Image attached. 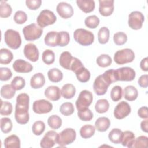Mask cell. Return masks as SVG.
Segmentation results:
<instances>
[{"label": "cell", "mask_w": 148, "mask_h": 148, "mask_svg": "<svg viewBox=\"0 0 148 148\" xmlns=\"http://www.w3.org/2000/svg\"><path fill=\"white\" fill-rule=\"evenodd\" d=\"M29 97L27 94L21 93L17 95L14 112V117L17 123L25 124L29 121Z\"/></svg>", "instance_id": "obj_1"}, {"label": "cell", "mask_w": 148, "mask_h": 148, "mask_svg": "<svg viewBox=\"0 0 148 148\" xmlns=\"http://www.w3.org/2000/svg\"><path fill=\"white\" fill-rule=\"evenodd\" d=\"M75 40L82 46H89L92 44L94 40V34L83 28H78L73 32Z\"/></svg>", "instance_id": "obj_2"}, {"label": "cell", "mask_w": 148, "mask_h": 148, "mask_svg": "<svg viewBox=\"0 0 148 148\" xmlns=\"http://www.w3.org/2000/svg\"><path fill=\"white\" fill-rule=\"evenodd\" d=\"M4 39L6 45L13 50L18 49L21 45V38L19 32L12 29L5 31Z\"/></svg>", "instance_id": "obj_3"}, {"label": "cell", "mask_w": 148, "mask_h": 148, "mask_svg": "<svg viewBox=\"0 0 148 148\" xmlns=\"http://www.w3.org/2000/svg\"><path fill=\"white\" fill-rule=\"evenodd\" d=\"M23 33L26 40L33 41L40 38L43 34V29L35 23H32L23 28Z\"/></svg>", "instance_id": "obj_4"}, {"label": "cell", "mask_w": 148, "mask_h": 148, "mask_svg": "<svg viewBox=\"0 0 148 148\" xmlns=\"http://www.w3.org/2000/svg\"><path fill=\"white\" fill-rule=\"evenodd\" d=\"M114 62L119 65H123L132 62L135 59V53L129 48L117 50L113 57Z\"/></svg>", "instance_id": "obj_5"}, {"label": "cell", "mask_w": 148, "mask_h": 148, "mask_svg": "<svg viewBox=\"0 0 148 148\" xmlns=\"http://www.w3.org/2000/svg\"><path fill=\"white\" fill-rule=\"evenodd\" d=\"M76 132L71 128H67L58 134L57 144L60 147H65L72 143L76 139Z\"/></svg>", "instance_id": "obj_6"}, {"label": "cell", "mask_w": 148, "mask_h": 148, "mask_svg": "<svg viewBox=\"0 0 148 148\" xmlns=\"http://www.w3.org/2000/svg\"><path fill=\"white\" fill-rule=\"evenodd\" d=\"M57 17L54 13L48 9L42 10L36 18L38 25L41 28H44L56 23Z\"/></svg>", "instance_id": "obj_7"}, {"label": "cell", "mask_w": 148, "mask_h": 148, "mask_svg": "<svg viewBox=\"0 0 148 148\" xmlns=\"http://www.w3.org/2000/svg\"><path fill=\"white\" fill-rule=\"evenodd\" d=\"M92 94L90 91L86 90H82L80 92L75 102L76 107L77 110L88 108L90 105L92 103Z\"/></svg>", "instance_id": "obj_8"}, {"label": "cell", "mask_w": 148, "mask_h": 148, "mask_svg": "<svg viewBox=\"0 0 148 148\" xmlns=\"http://www.w3.org/2000/svg\"><path fill=\"white\" fill-rule=\"evenodd\" d=\"M144 20L145 17L139 11H133L128 15V25L132 29H140L142 27Z\"/></svg>", "instance_id": "obj_9"}, {"label": "cell", "mask_w": 148, "mask_h": 148, "mask_svg": "<svg viewBox=\"0 0 148 148\" xmlns=\"http://www.w3.org/2000/svg\"><path fill=\"white\" fill-rule=\"evenodd\" d=\"M116 73L117 81H132L136 76L135 71L130 67L125 66L116 69Z\"/></svg>", "instance_id": "obj_10"}, {"label": "cell", "mask_w": 148, "mask_h": 148, "mask_svg": "<svg viewBox=\"0 0 148 148\" xmlns=\"http://www.w3.org/2000/svg\"><path fill=\"white\" fill-rule=\"evenodd\" d=\"M32 109L34 113L39 114L48 113L53 109V104L47 100L42 99L34 102Z\"/></svg>", "instance_id": "obj_11"}, {"label": "cell", "mask_w": 148, "mask_h": 148, "mask_svg": "<svg viewBox=\"0 0 148 148\" xmlns=\"http://www.w3.org/2000/svg\"><path fill=\"white\" fill-rule=\"evenodd\" d=\"M131 111L130 105L128 102L122 101L120 102L114 109V116L118 120L123 119L128 116Z\"/></svg>", "instance_id": "obj_12"}, {"label": "cell", "mask_w": 148, "mask_h": 148, "mask_svg": "<svg viewBox=\"0 0 148 148\" xmlns=\"http://www.w3.org/2000/svg\"><path fill=\"white\" fill-rule=\"evenodd\" d=\"M58 134V133L53 130L47 131L40 140V147L42 148L53 147L57 143Z\"/></svg>", "instance_id": "obj_13"}, {"label": "cell", "mask_w": 148, "mask_h": 148, "mask_svg": "<svg viewBox=\"0 0 148 148\" xmlns=\"http://www.w3.org/2000/svg\"><path fill=\"white\" fill-rule=\"evenodd\" d=\"M24 54L25 57L32 62H36L39 60V52L36 46L32 43L25 45L24 48Z\"/></svg>", "instance_id": "obj_14"}, {"label": "cell", "mask_w": 148, "mask_h": 148, "mask_svg": "<svg viewBox=\"0 0 148 148\" xmlns=\"http://www.w3.org/2000/svg\"><path fill=\"white\" fill-rule=\"evenodd\" d=\"M56 10L58 15L64 19L71 17L73 14V9L71 5L65 2H61L58 3Z\"/></svg>", "instance_id": "obj_15"}, {"label": "cell", "mask_w": 148, "mask_h": 148, "mask_svg": "<svg viewBox=\"0 0 148 148\" xmlns=\"http://www.w3.org/2000/svg\"><path fill=\"white\" fill-rule=\"evenodd\" d=\"M109 86L101 75L95 78L93 83V89L97 95H103L107 92Z\"/></svg>", "instance_id": "obj_16"}, {"label": "cell", "mask_w": 148, "mask_h": 148, "mask_svg": "<svg viewBox=\"0 0 148 148\" xmlns=\"http://www.w3.org/2000/svg\"><path fill=\"white\" fill-rule=\"evenodd\" d=\"M114 2L113 0H99V13L105 17L110 16L114 11Z\"/></svg>", "instance_id": "obj_17"}, {"label": "cell", "mask_w": 148, "mask_h": 148, "mask_svg": "<svg viewBox=\"0 0 148 148\" xmlns=\"http://www.w3.org/2000/svg\"><path fill=\"white\" fill-rule=\"evenodd\" d=\"M12 67L14 71L18 73H29L33 69L31 64L22 59L16 60L13 62Z\"/></svg>", "instance_id": "obj_18"}, {"label": "cell", "mask_w": 148, "mask_h": 148, "mask_svg": "<svg viewBox=\"0 0 148 148\" xmlns=\"http://www.w3.org/2000/svg\"><path fill=\"white\" fill-rule=\"evenodd\" d=\"M45 96L50 101H56L60 99L61 93L60 88L56 86H50L45 90Z\"/></svg>", "instance_id": "obj_19"}, {"label": "cell", "mask_w": 148, "mask_h": 148, "mask_svg": "<svg viewBox=\"0 0 148 148\" xmlns=\"http://www.w3.org/2000/svg\"><path fill=\"white\" fill-rule=\"evenodd\" d=\"M74 58L75 57H73L69 51H64L60 56L59 64L63 68L70 70Z\"/></svg>", "instance_id": "obj_20"}, {"label": "cell", "mask_w": 148, "mask_h": 148, "mask_svg": "<svg viewBox=\"0 0 148 148\" xmlns=\"http://www.w3.org/2000/svg\"><path fill=\"white\" fill-rule=\"evenodd\" d=\"M45 84V78L43 73H36L31 78L30 86L34 89H38L42 87Z\"/></svg>", "instance_id": "obj_21"}, {"label": "cell", "mask_w": 148, "mask_h": 148, "mask_svg": "<svg viewBox=\"0 0 148 148\" xmlns=\"http://www.w3.org/2000/svg\"><path fill=\"white\" fill-rule=\"evenodd\" d=\"M76 3L79 9L86 13H90L95 9V2L93 0H77Z\"/></svg>", "instance_id": "obj_22"}, {"label": "cell", "mask_w": 148, "mask_h": 148, "mask_svg": "<svg viewBox=\"0 0 148 148\" xmlns=\"http://www.w3.org/2000/svg\"><path fill=\"white\" fill-rule=\"evenodd\" d=\"M58 32L50 31L45 35L44 42L47 46L56 47L58 45Z\"/></svg>", "instance_id": "obj_23"}, {"label": "cell", "mask_w": 148, "mask_h": 148, "mask_svg": "<svg viewBox=\"0 0 148 148\" xmlns=\"http://www.w3.org/2000/svg\"><path fill=\"white\" fill-rule=\"evenodd\" d=\"M124 98L128 101H134L138 98V90L133 86L130 85L125 87L123 91Z\"/></svg>", "instance_id": "obj_24"}, {"label": "cell", "mask_w": 148, "mask_h": 148, "mask_svg": "<svg viewBox=\"0 0 148 148\" xmlns=\"http://www.w3.org/2000/svg\"><path fill=\"white\" fill-rule=\"evenodd\" d=\"M110 125V120L106 117H100L95 122V128L99 132H105L108 130Z\"/></svg>", "instance_id": "obj_25"}, {"label": "cell", "mask_w": 148, "mask_h": 148, "mask_svg": "<svg viewBox=\"0 0 148 148\" xmlns=\"http://www.w3.org/2000/svg\"><path fill=\"white\" fill-rule=\"evenodd\" d=\"M61 93L64 98L68 99H71L76 94L75 87L71 83L65 84L61 88Z\"/></svg>", "instance_id": "obj_26"}, {"label": "cell", "mask_w": 148, "mask_h": 148, "mask_svg": "<svg viewBox=\"0 0 148 148\" xmlns=\"http://www.w3.org/2000/svg\"><path fill=\"white\" fill-rule=\"evenodd\" d=\"M4 146L6 148H20V140L16 135H11L4 140Z\"/></svg>", "instance_id": "obj_27"}, {"label": "cell", "mask_w": 148, "mask_h": 148, "mask_svg": "<svg viewBox=\"0 0 148 148\" xmlns=\"http://www.w3.org/2000/svg\"><path fill=\"white\" fill-rule=\"evenodd\" d=\"M123 135V132L119 128H113L109 132L108 138L111 142L114 144H119L121 143Z\"/></svg>", "instance_id": "obj_28"}, {"label": "cell", "mask_w": 148, "mask_h": 148, "mask_svg": "<svg viewBox=\"0 0 148 148\" xmlns=\"http://www.w3.org/2000/svg\"><path fill=\"white\" fill-rule=\"evenodd\" d=\"M47 76L50 81L53 83H58L62 80L63 78V73L58 68L50 69L47 72Z\"/></svg>", "instance_id": "obj_29"}, {"label": "cell", "mask_w": 148, "mask_h": 148, "mask_svg": "<svg viewBox=\"0 0 148 148\" xmlns=\"http://www.w3.org/2000/svg\"><path fill=\"white\" fill-rule=\"evenodd\" d=\"M95 132V128L91 124H86L80 129V135L83 139H88L92 137Z\"/></svg>", "instance_id": "obj_30"}, {"label": "cell", "mask_w": 148, "mask_h": 148, "mask_svg": "<svg viewBox=\"0 0 148 148\" xmlns=\"http://www.w3.org/2000/svg\"><path fill=\"white\" fill-rule=\"evenodd\" d=\"M13 58V54L10 50L6 48L0 50V63L1 64H9Z\"/></svg>", "instance_id": "obj_31"}, {"label": "cell", "mask_w": 148, "mask_h": 148, "mask_svg": "<svg viewBox=\"0 0 148 148\" xmlns=\"http://www.w3.org/2000/svg\"><path fill=\"white\" fill-rule=\"evenodd\" d=\"M77 79L81 83L87 82L91 77L90 72L84 66L80 68L75 72Z\"/></svg>", "instance_id": "obj_32"}, {"label": "cell", "mask_w": 148, "mask_h": 148, "mask_svg": "<svg viewBox=\"0 0 148 148\" xmlns=\"http://www.w3.org/2000/svg\"><path fill=\"white\" fill-rule=\"evenodd\" d=\"M16 94V90L11 84H5L1 88V96L3 98L12 99Z\"/></svg>", "instance_id": "obj_33"}, {"label": "cell", "mask_w": 148, "mask_h": 148, "mask_svg": "<svg viewBox=\"0 0 148 148\" xmlns=\"http://www.w3.org/2000/svg\"><path fill=\"white\" fill-rule=\"evenodd\" d=\"M110 31L106 27H101L98 32V40L101 44L106 43L109 39Z\"/></svg>", "instance_id": "obj_34"}, {"label": "cell", "mask_w": 148, "mask_h": 148, "mask_svg": "<svg viewBox=\"0 0 148 148\" xmlns=\"http://www.w3.org/2000/svg\"><path fill=\"white\" fill-rule=\"evenodd\" d=\"M109 108V103L106 99H98L95 105V109L98 113L101 114L106 113Z\"/></svg>", "instance_id": "obj_35"}, {"label": "cell", "mask_w": 148, "mask_h": 148, "mask_svg": "<svg viewBox=\"0 0 148 148\" xmlns=\"http://www.w3.org/2000/svg\"><path fill=\"white\" fill-rule=\"evenodd\" d=\"M135 138L134 134L130 131L123 132V135L121 143L123 146H127L130 148V146Z\"/></svg>", "instance_id": "obj_36"}, {"label": "cell", "mask_w": 148, "mask_h": 148, "mask_svg": "<svg viewBox=\"0 0 148 148\" xmlns=\"http://www.w3.org/2000/svg\"><path fill=\"white\" fill-rule=\"evenodd\" d=\"M96 62L99 66L102 68H105L111 65L112 62V60L110 56L108 54H103L97 57L96 60Z\"/></svg>", "instance_id": "obj_37"}, {"label": "cell", "mask_w": 148, "mask_h": 148, "mask_svg": "<svg viewBox=\"0 0 148 148\" xmlns=\"http://www.w3.org/2000/svg\"><path fill=\"white\" fill-rule=\"evenodd\" d=\"M102 76L105 82L109 85L117 82L116 69H110L107 70L102 75Z\"/></svg>", "instance_id": "obj_38"}, {"label": "cell", "mask_w": 148, "mask_h": 148, "mask_svg": "<svg viewBox=\"0 0 148 148\" xmlns=\"http://www.w3.org/2000/svg\"><path fill=\"white\" fill-rule=\"evenodd\" d=\"M148 138L146 136H139L136 138H135L134 140L132 143L130 148H146L147 147Z\"/></svg>", "instance_id": "obj_39"}, {"label": "cell", "mask_w": 148, "mask_h": 148, "mask_svg": "<svg viewBox=\"0 0 148 148\" xmlns=\"http://www.w3.org/2000/svg\"><path fill=\"white\" fill-rule=\"evenodd\" d=\"M49 126L53 130H57L61 127L62 119L57 115H51L47 119Z\"/></svg>", "instance_id": "obj_40"}, {"label": "cell", "mask_w": 148, "mask_h": 148, "mask_svg": "<svg viewBox=\"0 0 148 148\" xmlns=\"http://www.w3.org/2000/svg\"><path fill=\"white\" fill-rule=\"evenodd\" d=\"M12 12L11 6L6 1H1L0 3V17L2 18L9 17Z\"/></svg>", "instance_id": "obj_41"}, {"label": "cell", "mask_w": 148, "mask_h": 148, "mask_svg": "<svg viewBox=\"0 0 148 148\" xmlns=\"http://www.w3.org/2000/svg\"><path fill=\"white\" fill-rule=\"evenodd\" d=\"M1 130L4 134L10 132L13 128V124L10 119L8 117H2L1 119Z\"/></svg>", "instance_id": "obj_42"}, {"label": "cell", "mask_w": 148, "mask_h": 148, "mask_svg": "<svg viewBox=\"0 0 148 148\" xmlns=\"http://www.w3.org/2000/svg\"><path fill=\"white\" fill-rule=\"evenodd\" d=\"M42 59L46 65L52 64L55 61V54L53 50L46 49L42 53Z\"/></svg>", "instance_id": "obj_43"}, {"label": "cell", "mask_w": 148, "mask_h": 148, "mask_svg": "<svg viewBox=\"0 0 148 148\" xmlns=\"http://www.w3.org/2000/svg\"><path fill=\"white\" fill-rule=\"evenodd\" d=\"M99 18L95 15H91L87 17L84 20L85 25L91 29L97 28L99 24Z\"/></svg>", "instance_id": "obj_44"}, {"label": "cell", "mask_w": 148, "mask_h": 148, "mask_svg": "<svg viewBox=\"0 0 148 148\" xmlns=\"http://www.w3.org/2000/svg\"><path fill=\"white\" fill-rule=\"evenodd\" d=\"M75 109L71 102H64L60 107V112L65 116H69L74 113Z\"/></svg>", "instance_id": "obj_45"}, {"label": "cell", "mask_w": 148, "mask_h": 148, "mask_svg": "<svg viewBox=\"0 0 148 148\" xmlns=\"http://www.w3.org/2000/svg\"><path fill=\"white\" fill-rule=\"evenodd\" d=\"M77 116L81 120L84 121H90L94 117L93 113L88 108L77 110Z\"/></svg>", "instance_id": "obj_46"}, {"label": "cell", "mask_w": 148, "mask_h": 148, "mask_svg": "<svg viewBox=\"0 0 148 148\" xmlns=\"http://www.w3.org/2000/svg\"><path fill=\"white\" fill-rule=\"evenodd\" d=\"M45 124L43 121L40 120L36 121L32 125V131L35 135L39 136L45 131Z\"/></svg>", "instance_id": "obj_47"}, {"label": "cell", "mask_w": 148, "mask_h": 148, "mask_svg": "<svg viewBox=\"0 0 148 148\" xmlns=\"http://www.w3.org/2000/svg\"><path fill=\"white\" fill-rule=\"evenodd\" d=\"M110 98L114 102H117L120 101L122 98L123 90L119 86H114L110 91Z\"/></svg>", "instance_id": "obj_48"}, {"label": "cell", "mask_w": 148, "mask_h": 148, "mask_svg": "<svg viewBox=\"0 0 148 148\" xmlns=\"http://www.w3.org/2000/svg\"><path fill=\"white\" fill-rule=\"evenodd\" d=\"M11 85L16 91H18L25 87V80L21 76H16L12 80Z\"/></svg>", "instance_id": "obj_49"}, {"label": "cell", "mask_w": 148, "mask_h": 148, "mask_svg": "<svg viewBox=\"0 0 148 148\" xmlns=\"http://www.w3.org/2000/svg\"><path fill=\"white\" fill-rule=\"evenodd\" d=\"M58 46L64 47L68 45L70 40L69 34L67 31L58 32Z\"/></svg>", "instance_id": "obj_50"}, {"label": "cell", "mask_w": 148, "mask_h": 148, "mask_svg": "<svg viewBox=\"0 0 148 148\" xmlns=\"http://www.w3.org/2000/svg\"><path fill=\"white\" fill-rule=\"evenodd\" d=\"M1 101V106L0 110V113L2 116H9L11 114L13 111L12 104L8 101Z\"/></svg>", "instance_id": "obj_51"}, {"label": "cell", "mask_w": 148, "mask_h": 148, "mask_svg": "<svg viewBox=\"0 0 148 148\" xmlns=\"http://www.w3.org/2000/svg\"><path fill=\"white\" fill-rule=\"evenodd\" d=\"M113 41L116 45H123L127 41V35L123 32H116L113 35Z\"/></svg>", "instance_id": "obj_52"}, {"label": "cell", "mask_w": 148, "mask_h": 148, "mask_svg": "<svg viewBox=\"0 0 148 148\" xmlns=\"http://www.w3.org/2000/svg\"><path fill=\"white\" fill-rule=\"evenodd\" d=\"M13 20L17 24H23L27 20V15L25 12L22 10L17 11L14 16Z\"/></svg>", "instance_id": "obj_53"}, {"label": "cell", "mask_w": 148, "mask_h": 148, "mask_svg": "<svg viewBox=\"0 0 148 148\" xmlns=\"http://www.w3.org/2000/svg\"><path fill=\"white\" fill-rule=\"evenodd\" d=\"M12 76L11 70L6 67L0 68V80L1 81L9 80Z\"/></svg>", "instance_id": "obj_54"}, {"label": "cell", "mask_w": 148, "mask_h": 148, "mask_svg": "<svg viewBox=\"0 0 148 148\" xmlns=\"http://www.w3.org/2000/svg\"><path fill=\"white\" fill-rule=\"evenodd\" d=\"M42 1L41 0H27L25 4L27 8L32 10H35L39 8L42 5Z\"/></svg>", "instance_id": "obj_55"}, {"label": "cell", "mask_w": 148, "mask_h": 148, "mask_svg": "<svg viewBox=\"0 0 148 148\" xmlns=\"http://www.w3.org/2000/svg\"><path fill=\"white\" fill-rule=\"evenodd\" d=\"M148 76L147 75H143L140 76L138 80V84L142 88H147L148 86Z\"/></svg>", "instance_id": "obj_56"}, {"label": "cell", "mask_w": 148, "mask_h": 148, "mask_svg": "<svg viewBox=\"0 0 148 148\" xmlns=\"http://www.w3.org/2000/svg\"><path fill=\"white\" fill-rule=\"evenodd\" d=\"M148 111L147 106H142L138 110V116L142 119H147L148 118Z\"/></svg>", "instance_id": "obj_57"}, {"label": "cell", "mask_w": 148, "mask_h": 148, "mask_svg": "<svg viewBox=\"0 0 148 148\" xmlns=\"http://www.w3.org/2000/svg\"><path fill=\"white\" fill-rule=\"evenodd\" d=\"M148 58L147 57H145L143 58L140 62V69L145 72L148 71V64H147Z\"/></svg>", "instance_id": "obj_58"}, {"label": "cell", "mask_w": 148, "mask_h": 148, "mask_svg": "<svg viewBox=\"0 0 148 148\" xmlns=\"http://www.w3.org/2000/svg\"><path fill=\"white\" fill-rule=\"evenodd\" d=\"M140 128L141 130L147 133L148 131V120L147 119H146L145 120H143L140 123Z\"/></svg>", "instance_id": "obj_59"}]
</instances>
